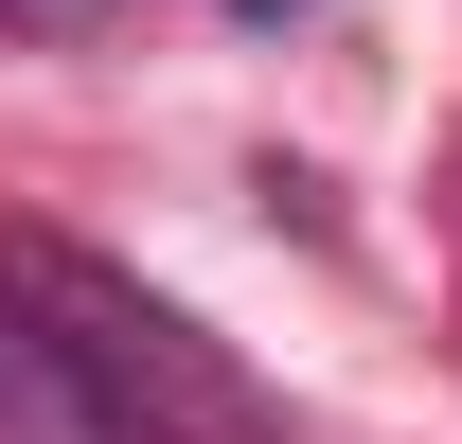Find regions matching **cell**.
I'll use <instances>...</instances> for the list:
<instances>
[{"label": "cell", "mask_w": 462, "mask_h": 444, "mask_svg": "<svg viewBox=\"0 0 462 444\" xmlns=\"http://www.w3.org/2000/svg\"><path fill=\"white\" fill-rule=\"evenodd\" d=\"M0 302L54 338L71 374L107 391L125 427H161V444H267V409H249V374H231L214 338L178 320L161 284H125L107 249H71V231H0Z\"/></svg>", "instance_id": "6da1fadb"}, {"label": "cell", "mask_w": 462, "mask_h": 444, "mask_svg": "<svg viewBox=\"0 0 462 444\" xmlns=\"http://www.w3.org/2000/svg\"><path fill=\"white\" fill-rule=\"evenodd\" d=\"M0 444H161V427H125L107 391H89V374L54 356V338L0 302Z\"/></svg>", "instance_id": "7a4b0ae2"}, {"label": "cell", "mask_w": 462, "mask_h": 444, "mask_svg": "<svg viewBox=\"0 0 462 444\" xmlns=\"http://www.w3.org/2000/svg\"><path fill=\"white\" fill-rule=\"evenodd\" d=\"M89 18H125V0H0V36H89Z\"/></svg>", "instance_id": "3957f363"}, {"label": "cell", "mask_w": 462, "mask_h": 444, "mask_svg": "<svg viewBox=\"0 0 462 444\" xmlns=\"http://www.w3.org/2000/svg\"><path fill=\"white\" fill-rule=\"evenodd\" d=\"M231 18H302V0H231Z\"/></svg>", "instance_id": "277c9868"}]
</instances>
